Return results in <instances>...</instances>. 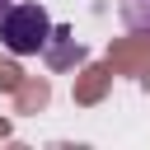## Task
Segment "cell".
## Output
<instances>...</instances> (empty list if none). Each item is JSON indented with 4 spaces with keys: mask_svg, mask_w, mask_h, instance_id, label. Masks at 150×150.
Masks as SVG:
<instances>
[{
    "mask_svg": "<svg viewBox=\"0 0 150 150\" xmlns=\"http://www.w3.org/2000/svg\"><path fill=\"white\" fill-rule=\"evenodd\" d=\"M0 42H5V52H14V56H38V52H47V42H52V14H47L38 0H14V5L0 14Z\"/></svg>",
    "mask_w": 150,
    "mask_h": 150,
    "instance_id": "1",
    "label": "cell"
},
{
    "mask_svg": "<svg viewBox=\"0 0 150 150\" xmlns=\"http://www.w3.org/2000/svg\"><path fill=\"white\" fill-rule=\"evenodd\" d=\"M9 5H14V0H0V14H5V9H9Z\"/></svg>",
    "mask_w": 150,
    "mask_h": 150,
    "instance_id": "3",
    "label": "cell"
},
{
    "mask_svg": "<svg viewBox=\"0 0 150 150\" xmlns=\"http://www.w3.org/2000/svg\"><path fill=\"white\" fill-rule=\"evenodd\" d=\"M122 23L131 33H150V0H122Z\"/></svg>",
    "mask_w": 150,
    "mask_h": 150,
    "instance_id": "2",
    "label": "cell"
}]
</instances>
